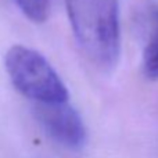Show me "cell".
<instances>
[{
	"label": "cell",
	"instance_id": "3",
	"mask_svg": "<svg viewBox=\"0 0 158 158\" xmlns=\"http://www.w3.org/2000/svg\"><path fill=\"white\" fill-rule=\"evenodd\" d=\"M36 119L54 142L69 150H81L86 143V129L81 114L68 101L35 104Z\"/></svg>",
	"mask_w": 158,
	"mask_h": 158
},
{
	"label": "cell",
	"instance_id": "4",
	"mask_svg": "<svg viewBox=\"0 0 158 158\" xmlns=\"http://www.w3.org/2000/svg\"><path fill=\"white\" fill-rule=\"evenodd\" d=\"M143 74L150 81H158V10L153 14V28L142 58Z\"/></svg>",
	"mask_w": 158,
	"mask_h": 158
},
{
	"label": "cell",
	"instance_id": "1",
	"mask_svg": "<svg viewBox=\"0 0 158 158\" xmlns=\"http://www.w3.org/2000/svg\"><path fill=\"white\" fill-rule=\"evenodd\" d=\"M69 25L85 57L101 71L117 67L121 56L118 0H65Z\"/></svg>",
	"mask_w": 158,
	"mask_h": 158
},
{
	"label": "cell",
	"instance_id": "5",
	"mask_svg": "<svg viewBox=\"0 0 158 158\" xmlns=\"http://www.w3.org/2000/svg\"><path fill=\"white\" fill-rule=\"evenodd\" d=\"M17 7L29 21L43 24L50 15V0H14Z\"/></svg>",
	"mask_w": 158,
	"mask_h": 158
},
{
	"label": "cell",
	"instance_id": "2",
	"mask_svg": "<svg viewBox=\"0 0 158 158\" xmlns=\"http://www.w3.org/2000/svg\"><path fill=\"white\" fill-rule=\"evenodd\" d=\"M4 67L13 86L35 104L69 100L65 83L38 50L14 44L6 52Z\"/></svg>",
	"mask_w": 158,
	"mask_h": 158
}]
</instances>
